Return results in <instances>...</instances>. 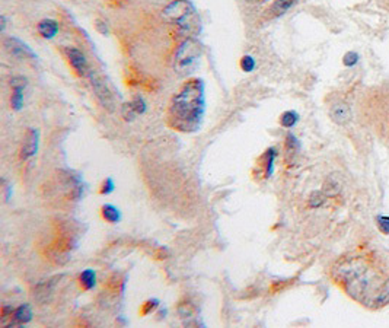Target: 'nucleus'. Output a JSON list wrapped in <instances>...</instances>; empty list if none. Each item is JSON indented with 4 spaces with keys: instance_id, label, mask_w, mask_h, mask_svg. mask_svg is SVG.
Here are the masks:
<instances>
[{
    "instance_id": "15",
    "label": "nucleus",
    "mask_w": 389,
    "mask_h": 328,
    "mask_svg": "<svg viewBox=\"0 0 389 328\" xmlns=\"http://www.w3.org/2000/svg\"><path fill=\"white\" fill-rule=\"evenodd\" d=\"M37 31L42 38L50 40V38L56 37V34L59 32V24L54 19H42L38 22Z\"/></svg>"
},
{
    "instance_id": "29",
    "label": "nucleus",
    "mask_w": 389,
    "mask_h": 328,
    "mask_svg": "<svg viewBox=\"0 0 389 328\" xmlns=\"http://www.w3.org/2000/svg\"><path fill=\"white\" fill-rule=\"evenodd\" d=\"M114 190H116L114 179L105 178L104 179V182L101 184V187H99V194H102V196H108V194H111Z\"/></svg>"
},
{
    "instance_id": "23",
    "label": "nucleus",
    "mask_w": 389,
    "mask_h": 328,
    "mask_svg": "<svg viewBox=\"0 0 389 328\" xmlns=\"http://www.w3.org/2000/svg\"><path fill=\"white\" fill-rule=\"evenodd\" d=\"M298 121H299V115L294 111H284L280 115V124L284 129H292L293 126H296Z\"/></svg>"
},
{
    "instance_id": "13",
    "label": "nucleus",
    "mask_w": 389,
    "mask_h": 328,
    "mask_svg": "<svg viewBox=\"0 0 389 328\" xmlns=\"http://www.w3.org/2000/svg\"><path fill=\"white\" fill-rule=\"evenodd\" d=\"M146 102L142 97H137L131 102L124 104L123 107V117L126 120H133L136 115H142L146 112Z\"/></svg>"
},
{
    "instance_id": "33",
    "label": "nucleus",
    "mask_w": 389,
    "mask_h": 328,
    "mask_svg": "<svg viewBox=\"0 0 389 328\" xmlns=\"http://www.w3.org/2000/svg\"><path fill=\"white\" fill-rule=\"evenodd\" d=\"M108 2H109V3H111V5H114V6H117V5H121V3H123V2H124V0H108Z\"/></svg>"
},
{
    "instance_id": "20",
    "label": "nucleus",
    "mask_w": 389,
    "mask_h": 328,
    "mask_svg": "<svg viewBox=\"0 0 389 328\" xmlns=\"http://www.w3.org/2000/svg\"><path fill=\"white\" fill-rule=\"evenodd\" d=\"M101 215L109 223H118L121 220V212L112 204H104L101 207Z\"/></svg>"
},
{
    "instance_id": "1",
    "label": "nucleus",
    "mask_w": 389,
    "mask_h": 328,
    "mask_svg": "<svg viewBox=\"0 0 389 328\" xmlns=\"http://www.w3.org/2000/svg\"><path fill=\"white\" fill-rule=\"evenodd\" d=\"M331 278L354 302L370 311L389 305V274L366 248L342 255L331 267Z\"/></svg>"
},
{
    "instance_id": "34",
    "label": "nucleus",
    "mask_w": 389,
    "mask_h": 328,
    "mask_svg": "<svg viewBox=\"0 0 389 328\" xmlns=\"http://www.w3.org/2000/svg\"><path fill=\"white\" fill-rule=\"evenodd\" d=\"M0 19H2V28H0V30H2V32H3V31H5V27H6V18H5V16H2Z\"/></svg>"
},
{
    "instance_id": "10",
    "label": "nucleus",
    "mask_w": 389,
    "mask_h": 328,
    "mask_svg": "<svg viewBox=\"0 0 389 328\" xmlns=\"http://www.w3.org/2000/svg\"><path fill=\"white\" fill-rule=\"evenodd\" d=\"M39 145V131L37 129H28L25 136H24V142L20 146V159L27 160L32 158L37 150H38Z\"/></svg>"
},
{
    "instance_id": "2",
    "label": "nucleus",
    "mask_w": 389,
    "mask_h": 328,
    "mask_svg": "<svg viewBox=\"0 0 389 328\" xmlns=\"http://www.w3.org/2000/svg\"><path fill=\"white\" fill-rule=\"evenodd\" d=\"M205 114V86L203 79H190L169 102L166 123L181 133H193L201 127Z\"/></svg>"
},
{
    "instance_id": "5",
    "label": "nucleus",
    "mask_w": 389,
    "mask_h": 328,
    "mask_svg": "<svg viewBox=\"0 0 389 328\" xmlns=\"http://www.w3.org/2000/svg\"><path fill=\"white\" fill-rule=\"evenodd\" d=\"M164 19L175 25L184 34L193 35L200 30V18L194 5L188 0H174L162 10Z\"/></svg>"
},
{
    "instance_id": "32",
    "label": "nucleus",
    "mask_w": 389,
    "mask_h": 328,
    "mask_svg": "<svg viewBox=\"0 0 389 328\" xmlns=\"http://www.w3.org/2000/svg\"><path fill=\"white\" fill-rule=\"evenodd\" d=\"M5 194H6V200L10 199V187L9 185H5Z\"/></svg>"
},
{
    "instance_id": "11",
    "label": "nucleus",
    "mask_w": 389,
    "mask_h": 328,
    "mask_svg": "<svg viewBox=\"0 0 389 328\" xmlns=\"http://www.w3.org/2000/svg\"><path fill=\"white\" fill-rule=\"evenodd\" d=\"M3 45L12 56L18 57V59H37L35 53L31 50V47H28L25 42H22L18 38L8 37L6 40L3 41Z\"/></svg>"
},
{
    "instance_id": "30",
    "label": "nucleus",
    "mask_w": 389,
    "mask_h": 328,
    "mask_svg": "<svg viewBox=\"0 0 389 328\" xmlns=\"http://www.w3.org/2000/svg\"><path fill=\"white\" fill-rule=\"evenodd\" d=\"M13 311H15V309L12 308V307H6V305L2 307V312H0V315H2V324H6V319L12 317Z\"/></svg>"
},
{
    "instance_id": "35",
    "label": "nucleus",
    "mask_w": 389,
    "mask_h": 328,
    "mask_svg": "<svg viewBox=\"0 0 389 328\" xmlns=\"http://www.w3.org/2000/svg\"><path fill=\"white\" fill-rule=\"evenodd\" d=\"M248 2H251V3H263L265 0H248Z\"/></svg>"
},
{
    "instance_id": "6",
    "label": "nucleus",
    "mask_w": 389,
    "mask_h": 328,
    "mask_svg": "<svg viewBox=\"0 0 389 328\" xmlns=\"http://www.w3.org/2000/svg\"><path fill=\"white\" fill-rule=\"evenodd\" d=\"M201 45L197 42L194 38H187L184 40L175 51V59H174V67L179 75H190L193 73L201 59Z\"/></svg>"
},
{
    "instance_id": "26",
    "label": "nucleus",
    "mask_w": 389,
    "mask_h": 328,
    "mask_svg": "<svg viewBox=\"0 0 389 328\" xmlns=\"http://www.w3.org/2000/svg\"><path fill=\"white\" fill-rule=\"evenodd\" d=\"M325 193H321V191H315L312 193L311 197H309V206L311 207H321L325 201Z\"/></svg>"
},
{
    "instance_id": "12",
    "label": "nucleus",
    "mask_w": 389,
    "mask_h": 328,
    "mask_svg": "<svg viewBox=\"0 0 389 328\" xmlns=\"http://www.w3.org/2000/svg\"><path fill=\"white\" fill-rule=\"evenodd\" d=\"M12 95H10V107L15 111H20L24 107V90L27 86V79L22 76H16L10 79Z\"/></svg>"
},
{
    "instance_id": "8",
    "label": "nucleus",
    "mask_w": 389,
    "mask_h": 328,
    "mask_svg": "<svg viewBox=\"0 0 389 328\" xmlns=\"http://www.w3.org/2000/svg\"><path fill=\"white\" fill-rule=\"evenodd\" d=\"M64 56H66V59H67L68 64H70V67L73 69V72L80 76V78H83V76H86L89 73V64H88V60L85 57V54L82 53L78 49H75V47H66L64 49Z\"/></svg>"
},
{
    "instance_id": "28",
    "label": "nucleus",
    "mask_w": 389,
    "mask_h": 328,
    "mask_svg": "<svg viewBox=\"0 0 389 328\" xmlns=\"http://www.w3.org/2000/svg\"><path fill=\"white\" fill-rule=\"evenodd\" d=\"M340 184L334 179H330L328 182H325L324 193H325V196H337L340 193Z\"/></svg>"
},
{
    "instance_id": "22",
    "label": "nucleus",
    "mask_w": 389,
    "mask_h": 328,
    "mask_svg": "<svg viewBox=\"0 0 389 328\" xmlns=\"http://www.w3.org/2000/svg\"><path fill=\"white\" fill-rule=\"evenodd\" d=\"M92 85H94V88H95L98 98L102 101L105 105H109V104H111V93H109V90L107 89V86L102 83V80L94 79Z\"/></svg>"
},
{
    "instance_id": "25",
    "label": "nucleus",
    "mask_w": 389,
    "mask_h": 328,
    "mask_svg": "<svg viewBox=\"0 0 389 328\" xmlns=\"http://www.w3.org/2000/svg\"><path fill=\"white\" fill-rule=\"evenodd\" d=\"M375 220H376V226H378V229H379L380 233H383V235H389V218L388 216L378 215Z\"/></svg>"
},
{
    "instance_id": "14",
    "label": "nucleus",
    "mask_w": 389,
    "mask_h": 328,
    "mask_svg": "<svg viewBox=\"0 0 389 328\" xmlns=\"http://www.w3.org/2000/svg\"><path fill=\"white\" fill-rule=\"evenodd\" d=\"M32 319V309L30 305H20L13 311L12 317H10V327H16V325H24L28 324Z\"/></svg>"
},
{
    "instance_id": "16",
    "label": "nucleus",
    "mask_w": 389,
    "mask_h": 328,
    "mask_svg": "<svg viewBox=\"0 0 389 328\" xmlns=\"http://www.w3.org/2000/svg\"><path fill=\"white\" fill-rule=\"evenodd\" d=\"M296 2H298V0H276L271 6H270V9H268V15L272 16V18L282 16V15H284L287 10L292 8Z\"/></svg>"
},
{
    "instance_id": "17",
    "label": "nucleus",
    "mask_w": 389,
    "mask_h": 328,
    "mask_svg": "<svg viewBox=\"0 0 389 328\" xmlns=\"http://www.w3.org/2000/svg\"><path fill=\"white\" fill-rule=\"evenodd\" d=\"M79 285L83 290H90L97 285V273L92 269L83 270L79 276Z\"/></svg>"
},
{
    "instance_id": "4",
    "label": "nucleus",
    "mask_w": 389,
    "mask_h": 328,
    "mask_svg": "<svg viewBox=\"0 0 389 328\" xmlns=\"http://www.w3.org/2000/svg\"><path fill=\"white\" fill-rule=\"evenodd\" d=\"M51 238L45 242V255L56 264H64L78 244V230L73 223H60L53 228Z\"/></svg>"
},
{
    "instance_id": "27",
    "label": "nucleus",
    "mask_w": 389,
    "mask_h": 328,
    "mask_svg": "<svg viewBox=\"0 0 389 328\" xmlns=\"http://www.w3.org/2000/svg\"><path fill=\"white\" fill-rule=\"evenodd\" d=\"M157 307H159V300H157V299H149V300H146V302L142 305L140 314H142V315H149V314H152Z\"/></svg>"
},
{
    "instance_id": "19",
    "label": "nucleus",
    "mask_w": 389,
    "mask_h": 328,
    "mask_svg": "<svg viewBox=\"0 0 389 328\" xmlns=\"http://www.w3.org/2000/svg\"><path fill=\"white\" fill-rule=\"evenodd\" d=\"M107 289L108 292L112 293V295H120V293H123V290H124V278H123V276L118 274V273H114L111 277L108 278Z\"/></svg>"
},
{
    "instance_id": "18",
    "label": "nucleus",
    "mask_w": 389,
    "mask_h": 328,
    "mask_svg": "<svg viewBox=\"0 0 389 328\" xmlns=\"http://www.w3.org/2000/svg\"><path fill=\"white\" fill-rule=\"evenodd\" d=\"M284 150H286V162H290L296 156V153L299 152V142L293 136L292 133H289L286 136L284 142Z\"/></svg>"
},
{
    "instance_id": "31",
    "label": "nucleus",
    "mask_w": 389,
    "mask_h": 328,
    "mask_svg": "<svg viewBox=\"0 0 389 328\" xmlns=\"http://www.w3.org/2000/svg\"><path fill=\"white\" fill-rule=\"evenodd\" d=\"M155 257L157 260H165V259H168V249H166V248H159V249H157V251H156Z\"/></svg>"
},
{
    "instance_id": "7",
    "label": "nucleus",
    "mask_w": 389,
    "mask_h": 328,
    "mask_svg": "<svg viewBox=\"0 0 389 328\" xmlns=\"http://www.w3.org/2000/svg\"><path fill=\"white\" fill-rule=\"evenodd\" d=\"M276 156H277V152H276L274 148H270V149H267L264 152L263 155L258 158L257 165H255V171H254L255 178L267 179L271 177L272 171H274Z\"/></svg>"
},
{
    "instance_id": "21",
    "label": "nucleus",
    "mask_w": 389,
    "mask_h": 328,
    "mask_svg": "<svg viewBox=\"0 0 389 328\" xmlns=\"http://www.w3.org/2000/svg\"><path fill=\"white\" fill-rule=\"evenodd\" d=\"M176 311H178V315L184 319L194 318L195 314H197V308H195V305L193 303V302H190V300H182V302H179V305H178Z\"/></svg>"
},
{
    "instance_id": "3",
    "label": "nucleus",
    "mask_w": 389,
    "mask_h": 328,
    "mask_svg": "<svg viewBox=\"0 0 389 328\" xmlns=\"http://www.w3.org/2000/svg\"><path fill=\"white\" fill-rule=\"evenodd\" d=\"M364 117L375 134L389 146V88L379 86L368 92L363 104Z\"/></svg>"
},
{
    "instance_id": "9",
    "label": "nucleus",
    "mask_w": 389,
    "mask_h": 328,
    "mask_svg": "<svg viewBox=\"0 0 389 328\" xmlns=\"http://www.w3.org/2000/svg\"><path fill=\"white\" fill-rule=\"evenodd\" d=\"M330 115L331 120L334 123H337L338 126H344L347 124L353 117L350 105L341 98H337L335 101H332L330 105Z\"/></svg>"
},
{
    "instance_id": "24",
    "label": "nucleus",
    "mask_w": 389,
    "mask_h": 328,
    "mask_svg": "<svg viewBox=\"0 0 389 328\" xmlns=\"http://www.w3.org/2000/svg\"><path fill=\"white\" fill-rule=\"evenodd\" d=\"M239 66H241V69L243 72H246V73H249V72H253L255 69V66H257V63H255V59H254L253 56H249V54H246V56H243L241 61H239Z\"/></svg>"
}]
</instances>
